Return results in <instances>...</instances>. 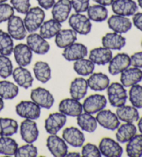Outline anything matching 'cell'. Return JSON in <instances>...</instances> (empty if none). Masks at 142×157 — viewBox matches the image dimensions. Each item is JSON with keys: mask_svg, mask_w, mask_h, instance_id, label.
I'll return each instance as SVG.
<instances>
[{"mask_svg": "<svg viewBox=\"0 0 142 157\" xmlns=\"http://www.w3.org/2000/svg\"><path fill=\"white\" fill-rule=\"evenodd\" d=\"M45 13L41 7L30 8L23 20L27 32L31 33L37 31L45 21Z\"/></svg>", "mask_w": 142, "mask_h": 157, "instance_id": "6da1fadb", "label": "cell"}, {"mask_svg": "<svg viewBox=\"0 0 142 157\" xmlns=\"http://www.w3.org/2000/svg\"><path fill=\"white\" fill-rule=\"evenodd\" d=\"M107 94L110 104L114 107H119L125 105L128 94L121 83L112 82L107 88Z\"/></svg>", "mask_w": 142, "mask_h": 157, "instance_id": "7a4b0ae2", "label": "cell"}, {"mask_svg": "<svg viewBox=\"0 0 142 157\" xmlns=\"http://www.w3.org/2000/svg\"><path fill=\"white\" fill-rule=\"evenodd\" d=\"M69 24L73 31L83 36H86L92 31L91 20L81 13H76L69 17Z\"/></svg>", "mask_w": 142, "mask_h": 157, "instance_id": "3957f363", "label": "cell"}, {"mask_svg": "<svg viewBox=\"0 0 142 157\" xmlns=\"http://www.w3.org/2000/svg\"><path fill=\"white\" fill-rule=\"evenodd\" d=\"M30 96L31 101L38 106L46 109H51L55 102V98L53 94L47 89L40 86L32 89Z\"/></svg>", "mask_w": 142, "mask_h": 157, "instance_id": "277c9868", "label": "cell"}, {"mask_svg": "<svg viewBox=\"0 0 142 157\" xmlns=\"http://www.w3.org/2000/svg\"><path fill=\"white\" fill-rule=\"evenodd\" d=\"M40 107L34 101H22L15 107V112L20 117L31 120H37L41 114Z\"/></svg>", "mask_w": 142, "mask_h": 157, "instance_id": "5b68a950", "label": "cell"}, {"mask_svg": "<svg viewBox=\"0 0 142 157\" xmlns=\"http://www.w3.org/2000/svg\"><path fill=\"white\" fill-rule=\"evenodd\" d=\"M82 105L85 112L94 114L105 109L107 105V99L105 96L95 94L86 98Z\"/></svg>", "mask_w": 142, "mask_h": 157, "instance_id": "8992f818", "label": "cell"}, {"mask_svg": "<svg viewBox=\"0 0 142 157\" xmlns=\"http://www.w3.org/2000/svg\"><path fill=\"white\" fill-rule=\"evenodd\" d=\"M99 149L101 155L105 157H120L124 152L119 143L109 137H104L101 140Z\"/></svg>", "mask_w": 142, "mask_h": 157, "instance_id": "52a82bcc", "label": "cell"}, {"mask_svg": "<svg viewBox=\"0 0 142 157\" xmlns=\"http://www.w3.org/2000/svg\"><path fill=\"white\" fill-rule=\"evenodd\" d=\"M112 10L115 15L130 17L138 10V4L134 0H114L111 4Z\"/></svg>", "mask_w": 142, "mask_h": 157, "instance_id": "ba28073f", "label": "cell"}, {"mask_svg": "<svg viewBox=\"0 0 142 157\" xmlns=\"http://www.w3.org/2000/svg\"><path fill=\"white\" fill-rule=\"evenodd\" d=\"M7 30L8 33L14 40H22L26 37L27 31L24 21L19 16L13 15L8 20Z\"/></svg>", "mask_w": 142, "mask_h": 157, "instance_id": "9c48e42d", "label": "cell"}, {"mask_svg": "<svg viewBox=\"0 0 142 157\" xmlns=\"http://www.w3.org/2000/svg\"><path fill=\"white\" fill-rule=\"evenodd\" d=\"M26 44L33 52L38 55H45L50 49V44L40 34L30 33L26 37Z\"/></svg>", "mask_w": 142, "mask_h": 157, "instance_id": "30bf717a", "label": "cell"}, {"mask_svg": "<svg viewBox=\"0 0 142 157\" xmlns=\"http://www.w3.org/2000/svg\"><path fill=\"white\" fill-rule=\"evenodd\" d=\"M96 119L100 126L108 130H116L120 125V121L116 113L108 109H103L98 112Z\"/></svg>", "mask_w": 142, "mask_h": 157, "instance_id": "8fae6325", "label": "cell"}, {"mask_svg": "<svg viewBox=\"0 0 142 157\" xmlns=\"http://www.w3.org/2000/svg\"><path fill=\"white\" fill-rule=\"evenodd\" d=\"M46 147L51 154L56 157H64L68 152L67 143L56 134H50L46 139Z\"/></svg>", "mask_w": 142, "mask_h": 157, "instance_id": "7c38bea8", "label": "cell"}, {"mask_svg": "<svg viewBox=\"0 0 142 157\" xmlns=\"http://www.w3.org/2000/svg\"><path fill=\"white\" fill-rule=\"evenodd\" d=\"M20 135L22 140L26 143L36 141L39 136V129L34 120L25 119L20 124Z\"/></svg>", "mask_w": 142, "mask_h": 157, "instance_id": "4fadbf2b", "label": "cell"}, {"mask_svg": "<svg viewBox=\"0 0 142 157\" xmlns=\"http://www.w3.org/2000/svg\"><path fill=\"white\" fill-rule=\"evenodd\" d=\"M67 116L61 112H55L49 115L45 122V128L48 134H56L65 125Z\"/></svg>", "mask_w": 142, "mask_h": 157, "instance_id": "5bb4252c", "label": "cell"}, {"mask_svg": "<svg viewBox=\"0 0 142 157\" xmlns=\"http://www.w3.org/2000/svg\"><path fill=\"white\" fill-rule=\"evenodd\" d=\"M131 66L130 57L125 53H118L112 57L109 62L108 71L111 75H116L121 74Z\"/></svg>", "mask_w": 142, "mask_h": 157, "instance_id": "9a60e30c", "label": "cell"}, {"mask_svg": "<svg viewBox=\"0 0 142 157\" xmlns=\"http://www.w3.org/2000/svg\"><path fill=\"white\" fill-rule=\"evenodd\" d=\"M108 25L109 28L115 33L124 34L132 29V23L128 17L113 15L108 18Z\"/></svg>", "mask_w": 142, "mask_h": 157, "instance_id": "2e32d148", "label": "cell"}, {"mask_svg": "<svg viewBox=\"0 0 142 157\" xmlns=\"http://www.w3.org/2000/svg\"><path fill=\"white\" fill-rule=\"evenodd\" d=\"M88 54V50L85 45L81 43H73L69 47L64 48L62 55L66 60L69 62L76 61L85 58Z\"/></svg>", "mask_w": 142, "mask_h": 157, "instance_id": "e0dca14e", "label": "cell"}, {"mask_svg": "<svg viewBox=\"0 0 142 157\" xmlns=\"http://www.w3.org/2000/svg\"><path fill=\"white\" fill-rule=\"evenodd\" d=\"M51 9L53 19L60 23L64 22L69 18L72 9L71 0H58Z\"/></svg>", "mask_w": 142, "mask_h": 157, "instance_id": "ac0fdd59", "label": "cell"}, {"mask_svg": "<svg viewBox=\"0 0 142 157\" xmlns=\"http://www.w3.org/2000/svg\"><path fill=\"white\" fill-rule=\"evenodd\" d=\"M59 112L65 116L77 117L83 113V108L79 101L73 98H65L62 100L58 106Z\"/></svg>", "mask_w": 142, "mask_h": 157, "instance_id": "d6986e66", "label": "cell"}, {"mask_svg": "<svg viewBox=\"0 0 142 157\" xmlns=\"http://www.w3.org/2000/svg\"><path fill=\"white\" fill-rule=\"evenodd\" d=\"M62 139L73 147H82L85 140L84 134L75 127H69L65 128L62 132Z\"/></svg>", "mask_w": 142, "mask_h": 157, "instance_id": "ffe728a7", "label": "cell"}, {"mask_svg": "<svg viewBox=\"0 0 142 157\" xmlns=\"http://www.w3.org/2000/svg\"><path fill=\"white\" fill-rule=\"evenodd\" d=\"M15 62L20 67H25L31 64L33 58V51L26 44H18L14 47L13 51Z\"/></svg>", "mask_w": 142, "mask_h": 157, "instance_id": "44dd1931", "label": "cell"}, {"mask_svg": "<svg viewBox=\"0 0 142 157\" xmlns=\"http://www.w3.org/2000/svg\"><path fill=\"white\" fill-rule=\"evenodd\" d=\"M142 80V71L136 67H128L121 73L120 81L124 87H130Z\"/></svg>", "mask_w": 142, "mask_h": 157, "instance_id": "7402d4cb", "label": "cell"}, {"mask_svg": "<svg viewBox=\"0 0 142 157\" xmlns=\"http://www.w3.org/2000/svg\"><path fill=\"white\" fill-rule=\"evenodd\" d=\"M103 47L110 50H121L126 44V39L121 34L108 33L102 37Z\"/></svg>", "mask_w": 142, "mask_h": 157, "instance_id": "603a6c76", "label": "cell"}, {"mask_svg": "<svg viewBox=\"0 0 142 157\" xmlns=\"http://www.w3.org/2000/svg\"><path fill=\"white\" fill-rule=\"evenodd\" d=\"M112 58V50L104 47L93 48L90 51L89 54V59L97 65H105L110 62Z\"/></svg>", "mask_w": 142, "mask_h": 157, "instance_id": "cb8c5ba5", "label": "cell"}, {"mask_svg": "<svg viewBox=\"0 0 142 157\" xmlns=\"http://www.w3.org/2000/svg\"><path fill=\"white\" fill-rule=\"evenodd\" d=\"M87 81L88 87L94 91L105 90L110 82V80L108 75L101 72L92 74Z\"/></svg>", "mask_w": 142, "mask_h": 157, "instance_id": "d4e9b609", "label": "cell"}, {"mask_svg": "<svg viewBox=\"0 0 142 157\" xmlns=\"http://www.w3.org/2000/svg\"><path fill=\"white\" fill-rule=\"evenodd\" d=\"M12 75L13 80L21 87L26 89L32 86L34 78L27 69L19 66L13 70Z\"/></svg>", "mask_w": 142, "mask_h": 157, "instance_id": "484cf974", "label": "cell"}, {"mask_svg": "<svg viewBox=\"0 0 142 157\" xmlns=\"http://www.w3.org/2000/svg\"><path fill=\"white\" fill-rule=\"evenodd\" d=\"M88 90L87 81L82 77L76 78L71 82L69 94L72 98L81 101L85 97Z\"/></svg>", "mask_w": 142, "mask_h": 157, "instance_id": "4316f807", "label": "cell"}, {"mask_svg": "<svg viewBox=\"0 0 142 157\" xmlns=\"http://www.w3.org/2000/svg\"><path fill=\"white\" fill-rule=\"evenodd\" d=\"M116 114L119 121L124 123H133L138 121L139 119V113L136 107L129 105H123L117 107L116 110Z\"/></svg>", "mask_w": 142, "mask_h": 157, "instance_id": "83f0119b", "label": "cell"}, {"mask_svg": "<svg viewBox=\"0 0 142 157\" xmlns=\"http://www.w3.org/2000/svg\"><path fill=\"white\" fill-rule=\"evenodd\" d=\"M77 40V33L72 29H61L55 37V43L57 47L60 48H65Z\"/></svg>", "mask_w": 142, "mask_h": 157, "instance_id": "f1b7e54d", "label": "cell"}, {"mask_svg": "<svg viewBox=\"0 0 142 157\" xmlns=\"http://www.w3.org/2000/svg\"><path fill=\"white\" fill-rule=\"evenodd\" d=\"M40 35L46 40L56 37L62 29V24L54 19L44 21L40 27Z\"/></svg>", "mask_w": 142, "mask_h": 157, "instance_id": "f546056e", "label": "cell"}, {"mask_svg": "<svg viewBox=\"0 0 142 157\" xmlns=\"http://www.w3.org/2000/svg\"><path fill=\"white\" fill-rule=\"evenodd\" d=\"M116 139L119 143H125L129 141L136 134L137 129L133 123H125L119 126L116 129Z\"/></svg>", "mask_w": 142, "mask_h": 157, "instance_id": "4dcf8cb0", "label": "cell"}, {"mask_svg": "<svg viewBox=\"0 0 142 157\" xmlns=\"http://www.w3.org/2000/svg\"><path fill=\"white\" fill-rule=\"evenodd\" d=\"M33 70L35 78L43 84L49 82L51 78V69L47 62L43 61L35 62Z\"/></svg>", "mask_w": 142, "mask_h": 157, "instance_id": "1f68e13d", "label": "cell"}, {"mask_svg": "<svg viewBox=\"0 0 142 157\" xmlns=\"http://www.w3.org/2000/svg\"><path fill=\"white\" fill-rule=\"evenodd\" d=\"M77 124L80 128L88 133L96 131L98 126L97 119L88 113H82L77 116Z\"/></svg>", "mask_w": 142, "mask_h": 157, "instance_id": "d6a6232c", "label": "cell"}, {"mask_svg": "<svg viewBox=\"0 0 142 157\" xmlns=\"http://www.w3.org/2000/svg\"><path fill=\"white\" fill-rule=\"evenodd\" d=\"M87 17L90 20L95 22H102L108 17V10L106 6L100 4L89 6L87 10Z\"/></svg>", "mask_w": 142, "mask_h": 157, "instance_id": "836d02e7", "label": "cell"}, {"mask_svg": "<svg viewBox=\"0 0 142 157\" xmlns=\"http://www.w3.org/2000/svg\"><path fill=\"white\" fill-rule=\"evenodd\" d=\"M127 143L125 151L128 156H142V134H135Z\"/></svg>", "mask_w": 142, "mask_h": 157, "instance_id": "e575fe53", "label": "cell"}, {"mask_svg": "<svg viewBox=\"0 0 142 157\" xmlns=\"http://www.w3.org/2000/svg\"><path fill=\"white\" fill-rule=\"evenodd\" d=\"M19 87L12 82L0 81V97L2 99L12 100L18 95Z\"/></svg>", "mask_w": 142, "mask_h": 157, "instance_id": "d590c367", "label": "cell"}, {"mask_svg": "<svg viewBox=\"0 0 142 157\" xmlns=\"http://www.w3.org/2000/svg\"><path fill=\"white\" fill-rule=\"evenodd\" d=\"M95 69V64L90 60L85 58H82L75 61L73 64V70L79 75L87 76L93 74Z\"/></svg>", "mask_w": 142, "mask_h": 157, "instance_id": "8d00e7d4", "label": "cell"}, {"mask_svg": "<svg viewBox=\"0 0 142 157\" xmlns=\"http://www.w3.org/2000/svg\"><path fill=\"white\" fill-rule=\"evenodd\" d=\"M18 130V122L13 118H0V136H11Z\"/></svg>", "mask_w": 142, "mask_h": 157, "instance_id": "74e56055", "label": "cell"}, {"mask_svg": "<svg viewBox=\"0 0 142 157\" xmlns=\"http://www.w3.org/2000/svg\"><path fill=\"white\" fill-rule=\"evenodd\" d=\"M18 148L15 139L10 136L0 137V154L5 156H14Z\"/></svg>", "mask_w": 142, "mask_h": 157, "instance_id": "f35d334b", "label": "cell"}, {"mask_svg": "<svg viewBox=\"0 0 142 157\" xmlns=\"http://www.w3.org/2000/svg\"><path fill=\"white\" fill-rule=\"evenodd\" d=\"M14 48V43L11 36L2 30H0V54L9 56L11 55Z\"/></svg>", "mask_w": 142, "mask_h": 157, "instance_id": "ab89813d", "label": "cell"}, {"mask_svg": "<svg viewBox=\"0 0 142 157\" xmlns=\"http://www.w3.org/2000/svg\"><path fill=\"white\" fill-rule=\"evenodd\" d=\"M129 100L133 107L136 109H142V86L136 84L130 86Z\"/></svg>", "mask_w": 142, "mask_h": 157, "instance_id": "60d3db41", "label": "cell"}, {"mask_svg": "<svg viewBox=\"0 0 142 157\" xmlns=\"http://www.w3.org/2000/svg\"><path fill=\"white\" fill-rule=\"evenodd\" d=\"M13 67L12 62L8 56L0 55V76L7 78L12 75Z\"/></svg>", "mask_w": 142, "mask_h": 157, "instance_id": "b9f144b4", "label": "cell"}, {"mask_svg": "<svg viewBox=\"0 0 142 157\" xmlns=\"http://www.w3.org/2000/svg\"><path fill=\"white\" fill-rule=\"evenodd\" d=\"M37 148L33 143H27L18 147L15 154L16 157H35L37 156Z\"/></svg>", "mask_w": 142, "mask_h": 157, "instance_id": "7bdbcfd3", "label": "cell"}, {"mask_svg": "<svg viewBox=\"0 0 142 157\" xmlns=\"http://www.w3.org/2000/svg\"><path fill=\"white\" fill-rule=\"evenodd\" d=\"M82 156L83 157H101V153L96 145L87 143L82 148Z\"/></svg>", "mask_w": 142, "mask_h": 157, "instance_id": "ee69618b", "label": "cell"}, {"mask_svg": "<svg viewBox=\"0 0 142 157\" xmlns=\"http://www.w3.org/2000/svg\"><path fill=\"white\" fill-rule=\"evenodd\" d=\"M15 10L11 5L6 3L0 4V23L5 22L14 15Z\"/></svg>", "mask_w": 142, "mask_h": 157, "instance_id": "f6af8a7d", "label": "cell"}, {"mask_svg": "<svg viewBox=\"0 0 142 157\" xmlns=\"http://www.w3.org/2000/svg\"><path fill=\"white\" fill-rule=\"evenodd\" d=\"M14 10L21 14H26L31 8L30 0H10Z\"/></svg>", "mask_w": 142, "mask_h": 157, "instance_id": "bcb514c9", "label": "cell"}, {"mask_svg": "<svg viewBox=\"0 0 142 157\" xmlns=\"http://www.w3.org/2000/svg\"><path fill=\"white\" fill-rule=\"evenodd\" d=\"M71 3L76 13H78L86 12L89 6V0H71Z\"/></svg>", "mask_w": 142, "mask_h": 157, "instance_id": "7dc6e473", "label": "cell"}, {"mask_svg": "<svg viewBox=\"0 0 142 157\" xmlns=\"http://www.w3.org/2000/svg\"><path fill=\"white\" fill-rule=\"evenodd\" d=\"M130 64L133 67L142 69V51L136 52L130 56Z\"/></svg>", "mask_w": 142, "mask_h": 157, "instance_id": "c3c4849f", "label": "cell"}, {"mask_svg": "<svg viewBox=\"0 0 142 157\" xmlns=\"http://www.w3.org/2000/svg\"><path fill=\"white\" fill-rule=\"evenodd\" d=\"M132 16V23L134 26L142 32V12H136Z\"/></svg>", "mask_w": 142, "mask_h": 157, "instance_id": "681fc988", "label": "cell"}, {"mask_svg": "<svg viewBox=\"0 0 142 157\" xmlns=\"http://www.w3.org/2000/svg\"><path fill=\"white\" fill-rule=\"evenodd\" d=\"M37 2L42 9L49 10L53 7L56 0H37Z\"/></svg>", "mask_w": 142, "mask_h": 157, "instance_id": "f907efd6", "label": "cell"}, {"mask_svg": "<svg viewBox=\"0 0 142 157\" xmlns=\"http://www.w3.org/2000/svg\"><path fill=\"white\" fill-rule=\"evenodd\" d=\"M94 2H96L98 4L102 5L104 6H111V4H112L114 0H93Z\"/></svg>", "mask_w": 142, "mask_h": 157, "instance_id": "816d5d0a", "label": "cell"}, {"mask_svg": "<svg viewBox=\"0 0 142 157\" xmlns=\"http://www.w3.org/2000/svg\"><path fill=\"white\" fill-rule=\"evenodd\" d=\"M137 127L139 129V131L140 132L141 134H142V117L140 118L138 120V123H137Z\"/></svg>", "mask_w": 142, "mask_h": 157, "instance_id": "f5cc1de1", "label": "cell"}, {"mask_svg": "<svg viewBox=\"0 0 142 157\" xmlns=\"http://www.w3.org/2000/svg\"><path fill=\"white\" fill-rule=\"evenodd\" d=\"M74 156V157H76V156H81V155H80V154H79L78 152H69V153H68L67 152V154H66V156Z\"/></svg>", "mask_w": 142, "mask_h": 157, "instance_id": "db71d44e", "label": "cell"}, {"mask_svg": "<svg viewBox=\"0 0 142 157\" xmlns=\"http://www.w3.org/2000/svg\"><path fill=\"white\" fill-rule=\"evenodd\" d=\"M4 101H3V99L0 97V112H1V111L4 109Z\"/></svg>", "mask_w": 142, "mask_h": 157, "instance_id": "11a10c76", "label": "cell"}, {"mask_svg": "<svg viewBox=\"0 0 142 157\" xmlns=\"http://www.w3.org/2000/svg\"><path fill=\"white\" fill-rule=\"evenodd\" d=\"M137 3H138V6L142 9V0H137Z\"/></svg>", "mask_w": 142, "mask_h": 157, "instance_id": "9f6ffc18", "label": "cell"}, {"mask_svg": "<svg viewBox=\"0 0 142 157\" xmlns=\"http://www.w3.org/2000/svg\"><path fill=\"white\" fill-rule=\"evenodd\" d=\"M6 1L8 0H0V4H2V3H5Z\"/></svg>", "mask_w": 142, "mask_h": 157, "instance_id": "6f0895ef", "label": "cell"}, {"mask_svg": "<svg viewBox=\"0 0 142 157\" xmlns=\"http://www.w3.org/2000/svg\"><path fill=\"white\" fill-rule=\"evenodd\" d=\"M141 47H142V40H141Z\"/></svg>", "mask_w": 142, "mask_h": 157, "instance_id": "680465c9", "label": "cell"}]
</instances>
